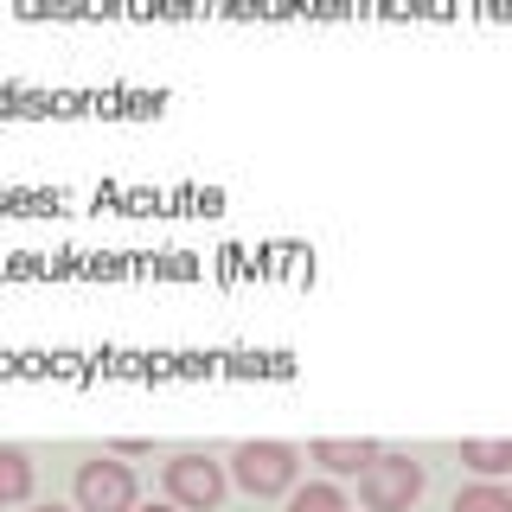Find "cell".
Returning <instances> with one entry per match:
<instances>
[{"label": "cell", "instance_id": "4", "mask_svg": "<svg viewBox=\"0 0 512 512\" xmlns=\"http://www.w3.org/2000/svg\"><path fill=\"white\" fill-rule=\"evenodd\" d=\"M167 500L180 512H212L224 500V468L205 455H173L167 461Z\"/></svg>", "mask_w": 512, "mask_h": 512}, {"label": "cell", "instance_id": "9", "mask_svg": "<svg viewBox=\"0 0 512 512\" xmlns=\"http://www.w3.org/2000/svg\"><path fill=\"white\" fill-rule=\"evenodd\" d=\"M455 512H512V493L506 487H461Z\"/></svg>", "mask_w": 512, "mask_h": 512}, {"label": "cell", "instance_id": "6", "mask_svg": "<svg viewBox=\"0 0 512 512\" xmlns=\"http://www.w3.org/2000/svg\"><path fill=\"white\" fill-rule=\"evenodd\" d=\"M32 500V461L26 448H0V506H20Z\"/></svg>", "mask_w": 512, "mask_h": 512}, {"label": "cell", "instance_id": "11", "mask_svg": "<svg viewBox=\"0 0 512 512\" xmlns=\"http://www.w3.org/2000/svg\"><path fill=\"white\" fill-rule=\"evenodd\" d=\"M39 512H64V506H39Z\"/></svg>", "mask_w": 512, "mask_h": 512}, {"label": "cell", "instance_id": "3", "mask_svg": "<svg viewBox=\"0 0 512 512\" xmlns=\"http://www.w3.org/2000/svg\"><path fill=\"white\" fill-rule=\"evenodd\" d=\"M77 512H135V474L109 455L84 461L77 468Z\"/></svg>", "mask_w": 512, "mask_h": 512}, {"label": "cell", "instance_id": "1", "mask_svg": "<svg viewBox=\"0 0 512 512\" xmlns=\"http://www.w3.org/2000/svg\"><path fill=\"white\" fill-rule=\"evenodd\" d=\"M423 487H429V474H423V461H410V455H378L359 468V500L365 512H410L416 500H423Z\"/></svg>", "mask_w": 512, "mask_h": 512}, {"label": "cell", "instance_id": "5", "mask_svg": "<svg viewBox=\"0 0 512 512\" xmlns=\"http://www.w3.org/2000/svg\"><path fill=\"white\" fill-rule=\"evenodd\" d=\"M308 455H314V461H320V468H327V474H359L365 461L378 455V442H346V436H320V442L308 448Z\"/></svg>", "mask_w": 512, "mask_h": 512}, {"label": "cell", "instance_id": "7", "mask_svg": "<svg viewBox=\"0 0 512 512\" xmlns=\"http://www.w3.org/2000/svg\"><path fill=\"white\" fill-rule=\"evenodd\" d=\"M461 461L480 474H506L512 468V442H461Z\"/></svg>", "mask_w": 512, "mask_h": 512}, {"label": "cell", "instance_id": "2", "mask_svg": "<svg viewBox=\"0 0 512 512\" xmlns=\"http://www.w3.org/2000/svg\"><path fill=\"white\" fill-rule=\"evenodd\" d=\"M295 468H301V455L288 442H237V455H231V474L250 500H282L295 487Z\"/></svg>", "mask_w": 512, "mask_h": 512}, {"label": "cell", "instance_id": "8", "mask_svg": "<svg viewBox=\"0 0 512 512\" xmlns=\"http://www.w3.org/2000/svg\"><path fill=\"white\" fill-rule=\"evenodd\" d=\"M288 512H346V493L333 487V480H314V487H301L295 500H288Z\"/></svg>", "mask_w": 512, "mask_h": 512}, {"label": "cell", "instance_id": "10", "mask_svg": "<svg viewBox=\"0 0 512 512\" xmlns=\"http://www.w3.org/2000/svg\"><path fill=\"white\" fill-rule=\"evenodd\" d=\"M135 512H180V506H135Z\"/></svg>", "mask_w": 512, "mask_h": 512}]
</instances>
